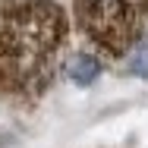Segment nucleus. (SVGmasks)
<instances>
[{
    "label": "nucleus",
    "mask_w": 148,
    "mask_h": 148,
    "mask_svg": "<svg viewBox=\"0 0 148 148\" xmlns=\"http://www.w3.org/2000/svg\"><path fill=\"white\" fill-rule=\"evenodd\" d=\"M101 69H104V60L98 57L95 51H79V54H73V57L63 63L66 79H69L73 85H79V88L91 85V82L101 76Z\"/></svg>",
    "instance_id": "nucleus-3"
},
{
    "label": "nucleus",
    "mask_w": 148,
    "mask_h": 148,
    "mask_svg": "<svg viewBox=\"0 0 148 148\" xmlns=\"http://www.w3.org/2000/svg\"><path fill=\"white\" fill-rule=\"evenodd\" d=\"M76 22L101 60H120L148 22V0H73Z\"/></svg>",
    "instance_id": "nucleus-2"
},
{
    "label": "nucleus",
    "mask_w": 148,
    "mask_h": 148,
    "mask_svg": "<svg viewBox=\"0 0 148 148\" xmlns=\"http://www.w3.org/2000/svg\"><path fill=\"white\" fill-rule=\"evenodd\" d=\"M69 22L54 0L0 3V98L35 104L63 66Z\"/></svg>",
    "instance_id": "nucleus-1"
},
{
    "label": "nucleus",
    "mask_w": 148,
    "mask_h": 148,
    "mask_svg": "<svg viewBox=\"0 0 148 148\" xmlns=\"http://www.w3.org/2000/svg\"><path fill=\"white\" fill-rule=\"evenodd\" d=\"M126 73L139 76V79H148V41H136L126 51Z\"/></svg>",
    "instance_id": "nucleus-4"
}]
</instances>
